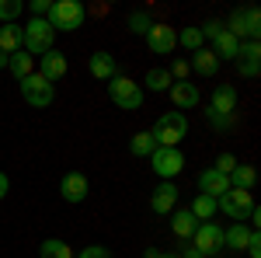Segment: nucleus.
<instances>
[{"label": "nucleus", "instance_id": "obj_1", "mask_svg": "<svg viewBox=\"0 0 261 258\" xmlns=\"http://www.w3.org/2000/svg\"><path fill=\"white\" fill-rule=\"evenodd\" d=\"M84 18H87V7H84L81 0H53L49 14H45L53 32H77L84 25Z\"/></svg>", "mask_w": 261, "mask_h": 258}, {"label": "nucleus", "instance_id": "obj_2", "mask_svg": "<svg viewBox=\"0 0 261 258\" xmlns=\"http://www.w3.org/2000/svg\"><path fill=\"white\" fill-rule=\"evenodd\" d=\"M53 39H56V32L49 28V21H45V18H32L24 28H21V49H24L32 60L45 56V53L53 49Z\"/></svg>", "mask_w": 261, "mask_h": 258}, {"label": "nucleus", "instance_id": "obj_3", "mask_svg": "<svg viewBox=\"0 0 261 258\" xmlns=\"http://www.w3.org/2000/svg\"><path fill=\"white\" fill-rule=\"evenodd\" d=\"M223 28H226L237 42H258L261 39V14H258V7H254V4L237 7Z\"/></svg>", "mask_w": 261, "mask_h": 258}, {"label": "nucleus", "instance_id": "obj_4", "mask_svg": "<svg viewBox=\"0 0 261 258\" xmlns=\"http://www.w3.org/2000/svg\"><path fill=\"white\" fill-rule=\"evenodd\" d=\"M150 136H153L157 147H178L181 139L188 136V115H181V112H164L161 119L153 122Z\"/></svg>", "mask_w": 261, "mask_h": 258}, {"label": "nucleus", "instance_id": "obj_5", "mask_svg": "<svg viewBox=\"0 0 261 258\" xmlns=\"http://www.w3.org/2000/svg\"><path fill=\"white\" fill-rule=\"evenodd\" d=\"M108 98H112V105L115 108H122V112H136L143 105V87L136 84V80L129 77H112L108 80Z\"/></svg>", "mask_w": 261, "mask_h": 258}, {"label": "nucleus", "instance_id": "obj_6", "mask_svg": "<svg viewBox=\"0 0 261 258\" xmlns=\"http://www.w3.org/2000/svg\"><path fill=\"white\" fill-rule=\"evenodd\" d=\"M216 206H220V213H226L233 223H247L251 209H254V196L244 192V189H230L226 196L216 199Z\"/></svg>", "mask_w": 261, "mask_h": 258}, {"label": "nucleus", "instance_id": "obj_7", "mask_svg": "<svg viewBox=\"0 0 261 258\" xmlns=\"http://www.w3.org/2000/svg\"><path fill=\"white\" fill-rule=\"evenodd\" d=\"M18 84H21V98L28 101L32 108H49L53 98H56V87L45 77H39V74H28V77L18 80Z\"/></svg>", "mask_w": 261, "mask_h": 258}, {"label": "nucleus", "instance_id": "obj_8", "mask_svg": "<svg viewBox=\"0 0 261 258\" xmlns=\"http://www.w3.org/2000/svg\"><path fill=\"white\" fill-rule=\"evenodd\" d=\"M192 248L199 251L202 258H213V255H220L223 251V227L220 223H199L195 227V234H192Z\"/></svg>", "mask_w": 261, "mask_h": 258}, {"label": "nucleus", "instance_id": "obj_9", "mask_svg": "<svg viewBox=\"0 0 261 258\" xmlns=\"http://www.w3.org/2000/svg\"><path fill=\"white\" fill-rule=\"evenodd\" d=\"M150 164H153V171H157L164 181H171L174 175L185 171V154H181V147H157V150L150 154Z\"/></svg>", "mask_w": 261, "mask_h": 258}, {"label": "nucleus", "instance_id": "obj_10", "mask_svg": "<svg viewBox=\"0 0 261 258\" xmlns=\"http://www.w3.org/2000/svg\"><path fill=\"white\" fill-rule=\"evenodd\" d=\"M143 39H146V49H150L153 56H171V53L178 49V32H174L171 25H164V21H153V28H150Z\"/></svg>", "mask_w": 261, "mask_h": 258}, {"label": "nucleus", "instance_id": "obj_11", "mask_svg": "<svg viewBox=\"0 0 261 258\" xmlns=\"http://www.w3.org/2000/svg\"><path fill=\"white\" fill-rule=\"evenodd\" d=\"M66 70H70V63H66V56H63L60 49H49L45 56H39V63H35V74L39 77H45L49 84H56V80L66 77Z\"/></svg>", "mask_w": 261, "mask_h": 258}, {"label": "nucleus", "instance_id": "obj_12", "mask_svg": "<svg viewBox=\"0 0 261 258\" xmlns=\"http://www.w3.org/2000/svg\"><path fill=\"white\" fill-rule=\"evenodd\" d=\"M167 95H171V101H174V112H181V115H185V112H192V108L202 101L199 87H195L192 80H174Z\"/></svg>", "mask_w": 261, "mask_h": 258}, {"label": "nucleus", "instance_id": "obj_13", "mask_svg": "<svg viewBox=\"0 0 261 258\" xmlns=\"http://www.w3.org/2000/svg\"><path fill=\"white\" fill-rule=\"evenodd\" d=\"M205 108L216 112V115H237V87H233V84H220V87L213 91V98H209Z\"/></svg>", "mask_w": 261, "mask_h": 258}, {"label": "nucleus", "instance_id": "obj_14", "mask_svg": "<svg viewBox=\"0 0 261 258\" xmlns=\"http://www.w3.org/2000/svg\"><path fill=\"white\" fill-rule=\"evenodd\" d=\"M87 189H91V181H87V175H81V171H70V175H63V181H60V196L66 199V202H84V199H87Z\"/></svg>", "mask_w": 261, "mask_h": 258}, {"label": "nucleus", "instance_id": "obj_15", "mask_svg": "<svg viewBox=\"0 0 261 258\" xmlns=\"http://www.w3.org/2000/svg\"><path fill=\"white\" fill-rule=\"evenodd\" d=\"M87 70H91V77L101 80V84H108L112 77H119V66H115V56L112 53H105V49H98L91 60H87Z\"/></svg>", "mask_w": 261, "mask_h": 258}, {"label": "nucleus", "instance_id": "obj_16", "mask_svg": "<svg viewBox=\"0 0 261 258\" xmlns=\"http://www.w3.org/2000/svg\"><path fill=\"white\" fill-rule=\"evenodd\" d=\"M230 192V178L220 175L216 168H209V171H202L199 175V196H209V199H220Z\"/></svg>", "mask_w": 261, "mask_h": 258}, {"label": "nucleus", "instance_id": "obj_17", "mask_svg": "<svg viewBox=\"0 0 261 258\" xmlns=\"http://www.w3.org/2000/svg\"><path fill=\"white\" fill-rule=\"evenodd\" d=\"M174 202H178V185L174 181H161L153 199H150V209L153 213H174Z\"/></svg>", "mask_w": 261, "mask_h": 258}, {"label": "nucleus", "instance_id": "obj_18", "mask_svg": "<svg viewBox=\"0 0 261 258\" xmlns=\"http://www.w3.org/2000/svg\"><path fill=\"white\" fill-rule=\"evenodd\" d=\"M195 227H199V220L192 217V209H174V217H171V230H174V238L192 241Z\"/></svg>", "mask_w": 261, "mask_h": 258}, {"label": "nucleus", "instance_id": "obj_19", "mask_svg": "<svg viewBox=\"0 0 261 258\" xmlns=\"http://www.w3.org/2000/svg\"><path fill=\"white\" fill-rule=\"evenodd\" d=\"M199 77H216V70H220V60L213 56V49H199V53H192V63H188Z\"/></svg>", "mask_w": 261, "mask_h": 258}, {"label": "nucleus", "instance_id": "obj_20", "mask_svg": "<svg viewBox=\"0 0 261 258\" xmlns=\"http://www.w3.org/2000/svg\"><path fill=\"white\" fill-rule=\"evenodd\" d=\"M237 49H241V42L233 39L226 28L213 39V56H216V60H237Z\"/></svg>", "mask_w": 261, "mask_h": 258}, {"label": "nucleus", "instance_id": "obj_21", "mask_svg": "<svg viewBox=\"0 0 261 258\" xmlns=\"http://www.w3.org/2000/svg\"><path fill=\"white\" fill-rule=\"evenodd\" d=\"M247 238H251V223H233L230 230H223V248L244 251L247 248Z\"/></svg>", "mask_w": 261, "mask_h": 258}, {"label": "nucleus", "instance_id": "obj_22", "mask_svg": "<svg viewBox=\"0 0 261 258\" xmlns=\"http://www.w3.org/2000/svg\"><path fill=\"white\" fill-rule=\"evenodd\" d=\"M171 74L164 70V66H153V70H146V77H143L140 87H146V91H153V95H161V91H171Z\"/></svg>", "mask_w": 261, "mask_h": 258}, {"label": "nucleus", "instance_id": "obj_23", "mask_svg": "<svg viewBox=\"0 0 261 258\" xmlns=\"http://www.w3.org/2000/svg\"><path fill=\"white\" fill-rule=\"evenodd\" d=\"M21 49V25H0V53L14 56Z\"/></svg>", "mask_w": 261, "mask_h": 258}, {"label": "nucleus", "instance_id": "obj_24", "mask_svg": "<svg viewBox=\"0 0 261 258\" xmlns=\"http://www.w3.org/2000/svg\"><path fill=\"white\" fill-rule=\"evenodd\" d=\"M188 209H192V217L199 220V223H209V220H216V213H220L216 199H209V196H195V202Z\"/></svg>", "mask_w": 261, "mask_h": 258}, {"label": "nucleus", "instance_id": "obj_25", "mask_svg": "<svg viewBox=\"0 0 261 258\" xmlns=\"http://www.w3.org/2000/svg\"><path fill=\"white\" fill-rule=\"evenodd\" d=\"M254 181H258V175H254L251 164H237V168L230 171V189H244V192H251Z\"/></svg>", "mask_w": 261, "mask_h": 258}, {"label": "nucleus", "instance_id": "obj_26", "mask_svg": "<svg viewBox=\"0 0 261 258\" xmlns=\"http://www.w3.org/2000/svg\"><path fill=\"white\" fill-rule=\"evenodd\" d=\"M7 70H11V74H14L18 80H24L28 74H35V60H32V56H28L24 49H18V53H14V56L7 60Z\"/></svg>", "mask_w": 261, "mask_h": 258}, {"label": "nucleus", "instance_id": "obj_27", "mask_svg": "<svg viewBox=\"0 0 261 258\" xmlns=\"http://www.w3.org/2000/svg\"><path fill=\"white\" fill-rule=\"evenodd\" d=\"M39 258H73V248L60 238H45L39 248Z\"/></svg>", "mask_w": 261, "mask_h": 258}, {"label": "nucleus", "instance_id": "obj_28", "mask_svg": "<svg viewBox=\"0 0 261 258\" xmlns=\"http://www.w3.org/2000/svg\"><path fill=\"white\" fill-rule=\"evenodd\" d=\"M178 45L181 49H188V53H199V49H205V39H202V32L192 25V28H181L178 32Z\"/></svg>", "mask_w": 261, "mask_h": 258}, {"label": "nucleus", "instance_id": "obj_29", "mask_svg": "<svg viewBox=\"0 0 261 258\" xmlns=\"http://www.w3.org/2000/svg\"><path fill=\"white\" fill-rule=\"evenodd\" d=\"M129 150H133L136 157H150V154L157 150V143H153V136H150V129H146V133H136V136L129 139Z\"/></svg>", "mask_w": 261, "mask_h": 258}, {"label": "nucleus", "instance_id": "obj_30", "mask_svg": "<svg viewBox=\"0 0 261 258\" xmlns=\"http://www.w3.org/2000/svg\"><path fill=\"white\" fill-rule=\"evenodd\" d=\"M21 14H24V4L21 0H0V21L4 25H18Z\"/></svg>", "mask_w": 261, "mask_h": 258}, {"label": "nucleus", "instance_id": "obj_31", "mask_svg": "<svg viewBox=\"0 0 261 258\" xmlns=\"http://www.w3.org/2000/svg\"><path fill=\"white\" fill-rule=\"evenodd\" d=\"M150 28H153L150 11H133V14H129V32H133V35H146Z\"/></svg>", "mask_w": 261, "mask_h": 258}, {"label": "nucleus", "instance_id": "obj_32", "mask_svg": "<svg viewBox=\"0 0 261 258\" xmlns=\"http://www.w3.org/2000/svg\"><path fill=\"white\" fill-rule=\"evenodd\" d=\"M237 60L258 63V60H261V45H258V42H241V49H237Z\"/></svg>", "mask_w": 261, "mask_h": 258}, {"label": "nucleus", "instance_id": "obj_33", "mask_svg": "<svg viewBox=\"0 0 261 258\" xmlns=\"http://www.w3.org/2000/svg\"><path fill=\"white\" fill-rule=\"evenodd\" d=\"M205 122H209L213 129H220V133L233 129V115H216V112H209V108H205Z\"/></svg>", "mask_w": 261, "mask_h": 258}, {"label": "nucleus", "instance_id": "obj_34", "mask_svg": "<svg viewBox=\"0 0 261 258\" xmlns=\"http://www.w3.org/2000/svg\"><path fill=\"white\" fill-rule=\"evenodd\" d=\"M237 164H241V160L233 157V154H226V150H223L220 157H216V164H213V168H216V171H220V175H226V178H230V171H233V168H237Z\"/></svg>", "mask_w": 261, "mask_h": 258}, {"label": "nucleus", "instance_id": "obj_35", "mask_svg": "<svg viewBox=\"0 0 261 258\" xmlns=\"http://www.w3.org/2000/svg\"><path fill=\"white\" fill-rule=\"evenodd\" d=\"M199 32H202V39H216V35L223 32V21H220V18L202 21V25H199Z\"/></svg>", "mask_w": 261, "mask_h": 258}, {"label": "nucleus", "instance_id": "obj_36", "mask_svg": "<svg viewBox=\"0 0 261 258\" xmlns=\"http://www.w3.org/2000/svg\"><path fill=\"white\" fill-rule=\"evenodd\" d=\"M77 258H112V255H108V248H105V244H87V248L77 251Z\"/></svg>", "mask_w": 261, "mask_h": 258}, {"label": "nucleus", "instance_id": "obj_37", "mask_svg": "<svg viewBox=\"0 0 261 258\" xmlns=\"http://www.w3.org/2000/svg\"><path fill=\"white\" fill-rule=\"evenodd\" d=\"M167 74H171V80H188V74H192V66H188L185 60H174Z\"/></svg>", "mask_w": 261, "mask_h": 258}, {"label": "nucleus", "instance_id": "obj_38", "mask_svg": "<svg viewBox=\"0 0 261 258\" xmlns=\"http://www.w3.org/2000/svg\"><path fill=\"white\" fill-rule=\"evenodd\" d=\"M237 66H241V77H244V80H258V74H261V63L237 60Z\"/></svg>", "mask_w": 261, "mask_h": 258}, {"label": "nucleus", "instance_id": "obj_39", "mask_svg": "<svg viewBox=\"0 0 261 258\" xmlns=\"http://www.w3.org/2000/svg\"><path fill=\"white\" fill-rule=\"evenodd\" d=\"M251 258H261V238H258V230L251 227V238H247V248H244Z\"/></svg>", "mask_w": 261, "mask_h": 258}, {"label": "nucleus", "instance_id": "obj_40", "mask_svg": "<svg viewBox=\"0 0 261 258\" xmlns=\"http://www.w3.org/2000/svg\"><path fill=\"white\" fill-rule=\"evenodd\" d=\"M28 11H32L35 18H45V14H49V0H32V4H28Z\"/></svg>", "mask_w": 261, "mask_h": 258}, {"label": "nucleus", "instance_id": "obj_41", "mask_svg": "<svg viewBox=\"0 0 261 258\" xmlns=\"http://www.w3.org/2000/svg\"><path fill=\"white\" fill-rule=\"evenodd\" d=\"M7 189H11V178H7V175H4V171H0V199L7 196Z\"/></svg>", "mask_w": 261, "mask_h": 258}, {"label": "nucleus", "instance_id": "obj_42", "mask_svg": "<svg viewBox=\"0 0 261 258\" xmlns=\"http://www.w3.org/2000/svg\"><path fill=\"white\" fill-rule=\"evenodd\" d=\"M178 258H202L199 251H195V248H192V244H188V248H181V255Z\"/></svg>", "mask_w": 261, "mask_h": 258}, {"label": "nucleus", "instance_id": "obj_43", "mask_svg": "<svg viewBox=\"0 0 261 258\" xmlns=\"http://www.w3.org/2000/svg\"><path fill=\"white\" fill-rule=\"evenodd\" d=\"M146 258H178V255H167V251H157V248H150V251H146Z\"/></svg>", "mask_w": 261, "mask_h": 258}, {"label": "nucleus", "instance_id": "obj_44", "mask_svg": "<svg viewBox=\"0 0 261 258\" xmlns=\"http://www.w3.org/2000/svg\"><path fill=\"white\" fill-rule=\"evenodd\" d=\"M7 60H11V56H4V53H0V70H7Z\"/></svg>", "mask_w": 261, "mask_h": 258}]
</instances>
